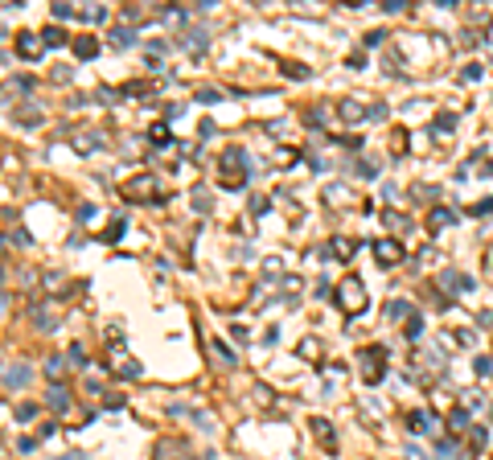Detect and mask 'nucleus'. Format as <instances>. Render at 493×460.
I'll return each instance as SVG.
<instances>
[{"instance_id":"obj_22","label":"nucleus","mask_w":493,"mask_h":460,"mask_svg":"<svg viewBox=\"0 0 493 460\" xmlns=\"http://www.w3.org/2000/svg\"><path fill=\"white\" fill-rule=\"evenodd\" d=\"M41 41H45V45H49V49H53V45H66V33H62V29H58V25H49V29H45V33H41Z\"/></svg>"},{"instance_id":"obj_6","label":"nucleus","mask_w":493,"mask_h":460,"mask_svg":"<svg viewBox=\"0 0 493 460\" xmlns=\"http://www.w3.org/2000/svg\"><path fill=\"white\" fill-rule=\"evenodd\" d=\"M374 259H378V267H399L407 259V247L399 239H378L374 243Z\"/></svg>"},{"instance_id":"obj_3","label":"nucleus","mask_w":493,"mask_h":460,"mask_svg":"<svg viewBox=\"0 0 493 460\" xmlns=\"http://www.w3.org/2000/svg\"><path fill=\"white\" fill-rule=\"evenodd\" d=\"M29 321H33V329L53 333V329L66 321V304H62L58 296H49V300H33V304H29Z\"/></svg>"},{"instance_id":"obj_29","label":"nucleus","mask_w":493,"mask_h":460,"mask_svg":"<svg viewBox=\"0 0 493 460\" xmlns=\"http://www.w3.org/2000/svg\"><path fill=\"white\" fill-rule=\"evenodd\" d=\"M481 74H485V70H481V62H469V66H465V74H461V78H465V82H477V78H481Z\"/></svg>"},{"instance_id":"obj_38","label":"nucleus","mask_w":493,"mask_h":460,"mask_svg":"<svg viewBox=\"0 0 493 460\" xmlns=\"http://www.w3.org/2000/svg\"><path fill=\"white\" fill-rule=\"evenodd\" d=\"M493 210V197H485V202H477V206H473V214H490Z\"/></svg>"},{"instance_id":"obj_34","label":"nucleus","mask_w":493,"mask_h":460,"mask_svg":"<svg viewBox=\"0 0 493 460\" xmlns=\"http://www.w3.org/2000/svg\"><path fill=\"white\" fill-rule=\"evenodd\" d=\"M325 197H329V202H333V206H337V197H350V193H346V189H341V185H329V189H325Z\"/></svg>"},{"instance_id":"obj_20","label":"nucleus","mask_w":493,"mask_h":460,"mask_svg":"<svg viewBox=\"0 0 493 460\" xmlns=\"http://www.w3.org/2000/svg\"><path fill=\"white\" fill-rule=\"evenodd\" d=\"M448 222H457V214H453V210H432V218H428V226H432V230H444Z\"/></svg>"},{"instance_id":"obj_35","label":"nucleus","mask_w":493,"mask_h":460,"mask_svg":"<svg viewBox=\"0 0 493 460\" xmlns=\"http://www.w3.org/2000/svg\"><path fill=\"white\" fill-rule=\"evenodd\" d=\"M119 234H123V222H119V218H115V222H111V226H107V234H103V239H111V243H115V239H119Z\"/></svg>"},{"instance_id":"obj_13","label":"nucleus","mask_w":493,"mask_h":460,"mask_svg":"<svg viewBox=\"0 0 493 460\" xmlns=\"http://www.w3.org/2000/svg\"><path fill=\"white\" fill-rule=\"evenodd\" d=\"M49 411L53 415H66V407H70V391H66V383H49Z\"/></svg>"},{"instance_id":"obj_15","label":"nucleus","mask_w":493,"mask_h":460,"mask_svg":"<svg viewBox=\"0 0 493 460\" xmlns=\"http://www.w3.org/2000/svg\"><path fill=\"white\" fill-rule=\"evenodd\" d=\"M111 45H115V49H128V45H136V33H132L128 25H115V29H111Z\"/></svg>"},{"instance_id":"obj_26","label":"nucleus","mask_w":493,"mask_h":460,"mask_svg":"<svg viewBox=\"0 0 493 460\" xmlns=\"http://www.w3.org/2000/svg\"><path fill=\"white\" fill-rule=\"evenodd\" d=\"M284 74H288V78H309V66H300V62H284Z\"/></svg>"},{"instance_id":"obj_9","label":"nucleus","mask_w":493,"mask_h":460,"mask_svg":"<svg viewBox=\"0 0 493 460\" xmlns=\"http://www.w3.org/2000/svg\"><path fill=\"white\" fill-rule=\"evenodd\" d=\"M309 432L317 436V444H321L325 452H337V436H333V424H329V420L313 415V420H309Z\"/></svg>"},{"instance_id":"obj_30","label":"nucleus","mask_w":493,"mask_h":460,"mask_svg":"<svg viewBox=\"0 0 493 460\" xmlns=\"http://www.w3.org/2000/svg\"><path fill=\"white\" fill-rule=\"evenodd\" d=\"M453 123H457V115H436V132H440V136L453 132Z\"/></svg>"},{"instance_id":"obj_28","label":"nucleus","mask_w":493,"mask_h":460,"mask_svg":"<svg viewBox=\"0 0 493 460\" xmlns=\"http://www.w3.org/2000/svg\"><path fill=\"white\" fill-rule=\"evenodd\" d=\"M448 424H453V432H473V428H469V415H465V411H453V420H448Z\"/></svg>"},{"instance_id":"obj_32","label":"nucleus","mask_w":493,"mask_h":460,"mask_svg":"<svg viewBox=\"0 0 493 460\" xmlns=\"http://www.w3.org/2000/svg\"><path fill=\"white\" fill-rule=\"evenodd\" d=\"M53 16H58V21H66V16H74V8H70L66 0H58V4H53Z\"/></svg>"},{"instance_id":"obj_12","label":"nucleus","mask_w":493,"mask_h":460,"mask_svg":"<svg viewBox=\"0 0 493 460\" xmlns=\"http://www.w3.org/2000/svg\"><path fill=\"white\" fill-rule=\"evenodd\" d=\"M12 119H16V123H21V128H37V123H41V119H45V111H41V107H37V103H29V99H25V103H21V107H16V111H12Z\"/></svg>"},{"instance_id":"obj_31","label":"nucleus","mask_w":493,"mask_h":460,"mask_svg":"<svg viewBox=\"0 0 493 460\" xmlns=\"http://www.w3.org/2000/svg\"><path fill=\"white\" fill-rule=\"evenodd\" d=\"M469 440H473V448H485V444H490V436H485V428H473V432H469Z\"/></svg>"},{"instance_id":"obj_1","label":"nucleus","mask_w":493,"mask_h":460,"mask_svg":"<svg viewBox=\"0 0 493 460\" xmlns=\"http://www.w3.org/2000/svg\"><path fill=\"white\" fill-rule=\"evenodd\" d=\"M251 165H255V160H251V152L235 144V148H226V152L218 156V181H222L226 189H243V185H247V177H251Z\"/></svg>"},{"instance_id":"obj_4","label":"nucleus","mask_w":493,"mask_h":460,"mask_svg":"<svg viewBox=\"0 0 493 460\" xmlns=\"http://www.w3.org/2000/svg\"><path fill=\"white\" fill-rule=\"evenodd\" d=\"M119 193H123V202H148V197H160V185L152 173H136L132 181L119 185Z\"/></svg>"},{"instance_id":"obj_27","label":"nucleus","mask_w":493,"mask_h":460,"mask_svg":"<svg viewBox=\"0 0 493 460\" xmlns=\"http://www.w3.org/2000/svg\"><path fill=\"white\" fill-rule=\"evenodd\" d=\"M119 374H123V378H140V362L123 358V362H119Z\"/></svg>"},{"instance_id":"obj_21","label":"nucleus","mask_w":493,"mask_h":460,"mask_svg":"<svg viewBox=\"0 0 493 460\" xmlns=\"http://www.w3.org/2000/svg\"><path fill=\"white\" fill-rule=\"evenodd\" d=\"M420 337H424V317L411 313V317H407V341H420Z\"/></svg>"},{"instance_id":"obj_19","label":"nucleus","mask_w":493,"mask_h":460,"mask_svg":"<svg viewBox=\"0 0 493 460\" xmlns=\"http://www.w3.org/2000/svg\"><path fill=\"white\" fill-rule=\"evenodd\" d=\"M210 354H214L222 366H235V354H230V346H226V341H218V337H214V341H210Z\"/></svg>"},{"instance_id":"obj_7","label":"nucleus","mask_w":493,"mask_h":460,"mask_svg":"<svg viewBox=\"0 0 493 460\" xmlns=\"http://www.w3.org/2000/svg\"><path fill=\"white\" fill-rule=\"evenodd\" d=\"M152 460H193V452H189V444H185L181 436H165V440L156 444Z\"/></svg>"},{"instance_id":"obj_25","label":"nucleus","mask_w":493,"mask_h":460,"mask_svg":"<svg viewBox=\"0 0 493 460\" xmlns=\"http://www.w3.org/2000/svg\"><path fill=\"white\" fill-rule=\"evenodd\" d=\"M78 16H82V21H103L107 8H103V4H91V8H78Z\"/></svg>"},{"instance_id":"obj_39","label":"nucleus","mask_w":493,"mask_h":460,"mask_svg":"<svg viewBox=\"0 0 493 460\" xmlns=\"http://www.w3.org/2000/svg\"><path fill=\"white\" fill-rule=\"evenodd\" d=\"M58 460H91L86 452H66V457H58Z\"/></svg>"},{"instance_id":"obj_33","label":"nucleus","mask_w":493,"mask_h":460,"mask_svg":"<svg viewBox=\"0 0 493 460\" xmlns=\"http://www.w3.org/2000/svg\"><path fill=\"white\" fill-rule=\"evenodd\" d=\"M33 415H37V407H33V403H21V407H16V420H21V424H25V420H33Z\"/></svg>"},{"instance_id":"obj_16","label":"nucleus","mask_w":493,"mask_h":460,"mask_svg":"<svg viewBox=\"0 0 493 460\" xmlns=\"http://www.w3.org/2000/svg\"><path fill=\"white\" fill-rule=\"evenodd\" d=\"M70 45H74V53H78V58H95V53H99V41H95V37H86V33H82V37H74Z\"/></svg>"},{"instance_id":"obj_24","label":"nucleus","mask_w":493,"mask_h":460,"mask_svg":"<svg viewBox=\"0 0 493 460\" xmlns=\"http://www.w3.org/2000/svg\"><path fill=\"white\" fill-rule=\"evenodd\" d=\"M358 251V243L354 239H333V255H341V259H350Z\"/></svg>"},{"instance_id":"obj_11","label":"nucleus","mask_w":493,"mask_h":460,"mask_svg":"<svg viewBox=\"0 0 493 460\" xmlns=\"http://www.w3.org/2000/svg\"><path fill=\"white\" fill-rule=\"evenodd\" d=\"M366 115H370V107H362L358 99H341V103H337V119H341V123H362Z\"/></svg>"},{"instance_id":"obj_8","label":"nucleus","mask_w":493,"mask_h":460,"mask_svg":"<svg viewBox=\"0 0 493 460\" xmlns=\"http://www.w3.org/2000/svg\"><path fill=\"white\" fill-rule=\"evenodd\" d=\"M12 49H16V58H25V62H37V58H41V49H45V41H41L37 33H16Z\"/></svg>"},{"instance_id":"obj_37","label":"nucleus","mask_w":493,"mask_h":460,"mask_svg":"<svg viewBox=\"0 0 493 460\" xmlns=\"http://www.w3.org/2000/svg\"><path fill=\"white\" fill-rule=\"evenodd\" d=\"M383 37H387V33H383V29H374V33H366V45H383Z\"/></svg>"},{"instance_id":"obj_23","label":"nucleus","mask_w":493,"mask_h":460,"mask_svg":"<svg viewBox=\"0 0 493 460\" xmlns=\"http://www.w3.org/2000/svg\"><path fill=\"white\" fill-rule=\"evenodd\" d=\"M148 136H152V144H156V148H169V140H173V136H169V123H156Z\"/></svg>"},{"instance_id":"obj_14","label":"nucleus","mask_w":493,"mask_h":460,"mask_svg":"<svg viewBox=\"0 0 493 460\" xmlns=\"http://www.w3.org/2000/svg\"><path fill=\"white\" fill-rule=\"evenodd\" d=\"M407 432H411V436H428V432H432V415H428V411H411V415H407Z\"/></svg>"},{"instance_id":"obj_2","label":"nucleus","mask_w":493,"mask_h":460,"mask_svg":"<svg viewBox=\"0 0 493 460\" xmlns=\"http://www.w3.org/2000/svg\"><path fill=\"white\" fill-rule=\"evenodd\" d=\"M337 308L346 313V317H362L366 313V304H370V296H366V284L358 280V276H346L341 284H337Z\"/></svg>"},{"instance_id":"obj_18","label":"nucleus","mask_w":493,"mask_h":460,"mask_svg":"<svg viewBox=\"0 0 493 460\" xmlns=\"http://www.w3.org/2000/svg\"><path fill=\"white\" fill-rule=\"evenodd\" d=\"M62 374H66V358L53 354V358L45 362V378H49V383H62Z\"/></svg>"},{"instance_id":"obj_40","label":"nucleus","mask_w":493,"mask_h":460,"mask_svg":"<svg viewBox=\"0 0 493 460\" xmlns=\"http://www.w3.org/2000/svg\"><path fill=\"white\" fill-rule=\"evenodd\" d=\"M4 304H8V296H4V292H0V308H4Z\"/></svg>"},{"instance_id":"obj_5","label":"nucleus","mask_w":493,"mask_h":460,"mask_svg":"<svg viewBox=\"0 0 493 460\" xmlns=\"http://www.w3.org/2000/svg\"><path fill=\"white\" fill-rule=\"evenodd\" d=\"M358 362H362V383H370V387H374V383H383V378H387V350H383V346H366Z\"/></svg>"},{"instance_id":"obj_10","label":"nucleus","mask_w":493,"mask_h":460,"mask_svg":"<svg viewBox=\"0 0 493 460\" xmlns=\"http://www.w3.org/2000/svg\"><path fill=\"white\" fill-rule=\"evenodd\" d=\"M0 383H4L8 391H25V387L33 383V370H29L25 362H16L12 370H4V374H0Z\"/></svg>"},{"instance_id":"obj_17","label":"nucleus","mask_w":493,"mask_h":460,"mask_svg":"<svg viewBox=\"0 0 493 460\" xmlns=\"http://www.w3.org/2000/svg\"><path fill=\"white\" fill-rule=\"evenodd\" d=\"M185 49L189 53H206V29H189L185 33Z\"/></svg>"},{"instance_id":"obj_36","label":"nucleus","mask_w":493,"mask_h":460,"mask_svg":"<svg viewBox=\"0 0 493 460\" xmlns=\"http://www.w3.org/2000/svg\"><path fill=\"white\" fill-rule=\"evenodd\" d=\"M300 354H304V358H317V354H321V346H317V341H304V346H300Z\"/></svg>"}]
</instances>
